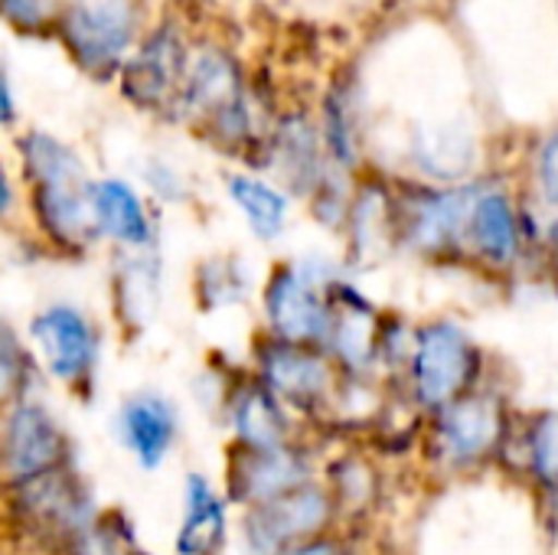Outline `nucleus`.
<instances>
[{"mask_svg": "<svg viewBox=\"0 0 558 555\" xmlns=\"http://www.w3.org/2000/svg\"><path fill=\"white\" fill-rule=\"evenodd\" d=\"M333 514H337L333 491L304 481L281 497L248 507L242 520V536L252 555H281L294 543L327 533Z\"/></svg>", "mask_w": 558, "mask_h": 555, "instance_id": "nucleus-12", "label": "nucleus"}, {"mask_svg": "<svg viewBox=\"0 0 558 555\" xmlns=\"http://www.w3.org/2000/svg\"><path fill=\"white\" fill-rule=\"evenodd\" d=\"M484 379V350L451 317H435L415 327L412 357L405 366L409 399L422 412H438Z\"/></svg>", "mask_w": 558, "mask_h": 555, "instance_id": "nucleus-4", "label": "nucleus"}, {"mask_svg": "<svg viewBox=\"0 0 558 555\" xmlns=\"http://www.w3.org/2000/svg\"><path fill=\"white\" fill-rule=\"evenodd\" d=\"M20 209V180L0 157V222H10Z\"/></svg>", "mask_w": 558, "mask_h": 555, "instance_id": "nucleus-35", "label": "nucleus"}, {"mask_svg": "<svg viewBox=\"0 0 558 555\" xmlns=\"http://www.w3.org/2000/svg\"><path fill=\"white\" fill-rule=\"evenodd\" d=\"M415 343V327L405 324L399 314H383L376 327V366L389 373H405Z\"/></svg>", "mask_w": 558, "mask_h": 555, "instance_id": "nucleus-31", "label": "nucleus"}, {"mask_svg": "<svg viewBox=\"0 0 558 555\" xmlns=\"http://www.w3.org/2000/svg\"><path fill=\"white\" fill-rule=\"evenodd\" d=\"M36 363L69 389H88L101 363V327L98 321L72 304L49 301L29 317L26 327Z\"/></svg>", "mask_w": 558, "mask_h": 555, "instance_id": "nucleus-9", "label": "nucleus"}, {"mask_svg": "<svg viewBox=\"0 0 558 555\" xmlns=\"http://www.w3.org/2000/svg\"><path fill=\"white\" fill-rule=\"evenodd\" d=\"M13 150L23 183V206L36 239L65 258H82L98 249L101 232L92 216V173L82 150L43 128L20 131Z\"/></svg>", "mask_w": 558, "mask_h": 555, "instance_id": "nucleus-1", "label": "nucleus"}, {"mask_svg": "<svg viewBox=\"0 0 558 555\" xmlns=\"http://www.w3.org/2000/svg\"><path fill=\"white\" fill-rule=\"evenodd\" d=\"M343 232L347 265L366 268L369 262H379L396 245V190L379 180L353 186Z\"/></svg>", "mask_w": 558, "mask_h": 555, "instance_id": "nucleus-19", "label": "nucleus"}, {"mask_svg": "<svg viewBox=\"0 0 558 555\" xmlns=\"http://www.w3.org/2000/svg\"><path fill=\"white\" fill-rule=\"evenodd\" d=\"M252 170L268 173L291 196L298 193L307 200L324 183V177L333 170L327 147H324V137H320L317 118L304 108L275 111L268 137H265Z\"/></svg>", "mask_w": 558, "mask_h": 555, "instance_id": "nucleus-11", "label": "nucleus"}, {"mask_svg": "<svg viewBox=\"0 0 558 555\" xmlns=\"http://www.w3.org/2000/svg\"><path fill=\"white\" fill-rule=\"evenodd\" d=\"M539 249H543V255H546V265L553 268V275H556L558 281V216L543 229V239H539Z\"/></svg>", "mask_w": 558, "mask_h": 555, "instance_id": "nucleus-38", "label": "nucleus"}, {"mask_svg": "<svg viewBox=\"0 0 558 555\" xmlns=\"http://www.w3.org/2000/svg\"><path fill=\"white\" fill-rule=\"evenodd\" d=\"M350 200H353V180H350V173H343V170H337V167H333V170L324 177V183L307 196L311 216H314L324 229H330V232H340V229L347 226Z\"/></svg>", "mask_w": 558, "mask_h": 555, "instance_id": "nucleus-30", "label": "nucleus"}, {"mask_svg": "<svg viewBox=\"0 0 558 555\" xmlns=\"http://www.w3.org/2000/svg\"><path fill=\"white\" fill-rule=\"evenodd\" d=\"M226 500L213 491L203 474L186 478L183 494V523L177 533L180 555H216L226 546Z\"/></svg>", "mask_w": 558, "mask_h": 555, "instance_id": "nucleus-23", "label": "nucleus"}, {"mask_svg": "<svg viewBox=\"0 0 558 555\" xmlns=\"http://www.w3.org/2000/svg\"><path fill=\"white\" fill-rule=\"evenodd\" d=\"M144 186L150 190L154 200L170 203V206L190 200V183H186L183 170H177L173 164H167L160 157L147 160V167H144Z\"/></svg>", "mask_w": 558, "mask_h": 555, "instance_id": "nucleus-33", "label": "nucleus"}, {"mask_svg": "<svg viewBox=\"0 0 558 555\" xmlns=\"http://www.w3.org/2000/svg\"><path fill=\"white\" fill-rule=\"evenodd\" d=\"M510 412L507 402L490 389H471L454 402L432 412L428 451L438 464L451 471L477 468L504 451L510 438Z\"/></svg>", "mask_w": 558, "mask_h": 555, "instance_id": "nucleus-8", "label": "nucleus"}, {"mask_svg": "<svg viewBox=\"0 0 558 555\" xmlns=\"http://www.w3.org/2000/svg\"><path fill=\"white\" fill-rule=\"evenodd\" d=\"M10 494H13V514L23 520V527L62 546H69L98 517L92 494L75 474L72 461L10 484Z\"/></svg>", "mask_w": 558, "mask_h": 555, "instance_id": "nucleus-10", "label": "nucleus"}, {"mask_svg": "<svg viewBox=\"0 0 558 555\" xmlns=\"http://www.w3.org/2000/svg\"><path fill=\"white\" fill-rule=\"evenodd\" d=\"M190 49H193V36L186 33L180 16L167 13L147 23L137 46L131 49V56L114 75L118 95L141 114L173 118Z\"/></svg>", "mask_w": 558, "mask_h": 555, "instance_id": "nucleus-6", "label": "nucleus"}, {"mask_svg": "<svg viewBox=\"0 0 558 555\" xmlns=\"http://www.w3.org/2000/svg\"><path fill=\"white\" fill-rule=\"evenodd\" d=\"M281 555H347V550H343L340 540H333L327 533H317V536H311L304 543H294L291 550H284Z\"/></svg>", "mask_w": 558, "mask_h": 555, "instance_id": "nucleus-37", "label": "nucleus"}, {"mask_svg": "<svg viewBox=\"0 0 558 555\" xmlns=\"http://www.w3.org/2000/svg\"><path fill=\"white\" fill-rule=\"evenodd\" d=\"M193 298L199 311H229L252 298V272L239 255H209L193 272Z\"/></svg>", "mask_w": 558, "mask_h": 555, "instance_id": "nucleus-26", "label": "nucleus"}, {"mask_svg": "<svg viewBox=\"0 0 558 555\" xmlns=\"http://www.w3.org/2000/svg\"><path fill=\"white\" fill-rule=\"evenodd\" d=\"M59 3L62 0H0V23L20 36H46L52 33Z\"/></svg>", "mask_w": 558, "mask_h": 555, "instance_id": "nucleus-32", "label": "nucleus"}, {"mask_svg": "<svg viewBox=\"0 0 558 555\" xmlns=\"http://www.w3.org/2000/svg\"><path fill=\"white\" fill-rule=\"evenodd\" d=\"M226 196L245 219L248 232L258 242H278L291 222V193L262 170H232L226 173Z\"/></svg>", "mask_w": 558, "mask_h": 555, "instance_id": "nucleus-21", "label": "nucleus"}, {"mask_svg": "<svg viewBox=\"0 0 558 555\" xmlns=\"http://www.w3.org/2000/svg\"><path fill=\"white\" fill-rule=\"evenodd\" d=\"M530 245L533 236L526 206H520V200L507 186L481 183L468 222V252L487 268L510 272L523 262Z\"/></svg>", "mask_w": 558, "mask_h": 555, "instance_id": "nucleus-15", "label": "nucleus"}, {"mask_svg": "<svg viewBox=\"0 0 558 555\" xmlns=\"http://www.w3.org/2000/svg\"><path fill=\"white\" fill-rule=\"evenodd\" d=\"M180 432L177 409L160 393H134L118 409V435L121 445L144 464L160 468L170 455Z\"/></svg>", "mask_w": 558, "mask_h": 555, "instance_id": "nucleus-20", "label": "nucleus"}, {"mask_svg": "<svg viewBox=\"0 0 558 555\" xmlns=\"http://www.w3.org/2000/svg\"><path fill=\"white\" fill-rule=\"evenodd\" d=\"M160 285H163V268L157 249H141V252L118 249L114 272H111V301L124 327L154 317L160 304Z\"/></svg>", "mask_w": 558, "mask_h": 555, "instance_id": "nucleus-22", "label": "nucleus"}, {"mask_svg": "<svg viewBox=\"0 0 558 555\" xmlns=\"http://www.w3.org/2000/svg\"><path fill=\"white\" fill-rule=\"evenodd\" d=\"M474 134L432 128L412 137V160L432 183H461L474 170Z\"/></svg>", "mask_w": 558, "mask_h": 555, "instance_id": "nucleus-25", "label": "nucleus"}, {"mask_svg": "<svg viewBox=\"0 0 558 555\" xmlns=\"http://www.w3.org/2000/svg\"><path fill=\"white\" fill-rule=\"evenodd\" d=\"M304 481H314V461L294 442L275 448L235 445L229 455L226 484H229V497L242 507H255L271 497H281Z\"/></svg>", "mask_w": 558, "mask_h": 555, "instance_id": "nucleus-16", "label": "nucleus"}, {"mask_svg": "<svg viewBox=\"0 0 558 555\" xmlns=\"http://www.w3.org/2000/svg\"><path fill=\"white\" fill-rule=\"evenodd\" d=\"M533 180H536V193L539 200L558 213V128L549 131L536 150V164H533Z\"/></svg>", "mask_w": 558, "mask_h": 555, "instance_id": "nucleus-34", "label": "nucleus"}, {"mask_svg": "<svg viewBox=\"0 0 558 555\" xmlns=\"http://www.w3.org/2000/svg\"><path fill=\"white\" fill-rule=\"evenodd\" d=\"M69 458L72 448L56 415L29 396L10 399L0 422V474L16 484L69 464Z\"/></svg>", "mask_w": 558, "mask_h": 555, "instance_id": "nucleus-13", "label": "nucleus"}, {"mask_svg": "<svg viewBox=\"0 0 558 555\" xmlns=\"http://www.w3.org/2000/svg\"><path fill=\"white\" fill-rule=\"evenodd\" d=\"M513 438L520 442L530 478L546 491L558 487V409L530 415L523 432Z\"/></svg>", "mask_w": 558, "mask_h": 555, "instance_id": "nucleus-27", "label": "nucleus"}, {"mask_svg": "<svg viewBox=\"0 0 558 555\" xmlns=\"http://www.w3.org/2000/svg\"><path fill=\"white\" fill-rule=\"evenodd\" d=\"M343 272L350 268L320 252L278 262L265 275L262 291H258L265 334L327 350L333 324H337V304H333L330 285Z\"/></svg>", "mask_w": 558, "mask_h": 555, "instance_id": "nucleus-2", "label": "nucleus"}, {"mask_svg": "<svg viewBox=\"0 0 558 555\" xmlns=\"http://www.w3.org/2000/svg\"><path fill=\"white\" fill-rule=\"evenodd\" d=\"M36 357L33 350L16 337V330L7 324V317L0 314V399H16L26 396L33 376H36Z\"/></svg>", "mask_w": 558, "mask_h": 555, "instance_id": "nucleus-29", "label": "nucleus"}, {"mask_svg": "<svg viewBox=\"0 0 558 555\" xmlns=\"http://www.w3.org/2000/svg\"><path fill=\"white\" fill-rule=\"evenodd\" d=\"M226 422L242 448H275L294 442V412L252 373L226 386Z\"/></svg>", "mask_w": 558, "mask_h": 555, "instance_id": "nucleus-18", "label": "nucleus"}, {"mask_svg": "<svg viewBox=\"0 0 558 555\" xmlns=\"http://www.w3.org/2000/svg\"><path fill=\"white\" fill-rule=\"evenodd\" d=\"M144 29V0H62L49 36H56L82 75L114 82Z\"/></svg>", "mask_w": 558, "mask_h": 555, "instance_id": "nucleus-3", "label": "nucleus"}, {"mask_svg": "<svg viewBox=\"0 0 558 555\" xmlns=\"http://www.w3.org/2000/svg\"><path fill=\"white\" fill-rule=\"evenodd\" d=\"M248 88V72L232 46L219 39H193L170 121H183L186 128L196 131L203 121H209L216 111L232 105Z\"/></svg>", "mask_w": 558, "mask_h": 555, "instance_id": "nucleus-14", "label": "nucleus"}, {"mask_svg": "<svg viewBox=\"0 0 558 555\" xmlns=\"http://www.w3.org/2000/svg\"><path fill=\"white\" fill-rule=\"evenodd\" d=\"M65 550L69 555H137L131 523L118 514H98Z\"/></svg>", "mask_w": 558, "mask_h": 555, "instance_id": "nucleus-28", "label": "nucleus"}, {"mask_svg": "<svg viewBox=\"0 0 558 555\" xmlns=\"http://www.w3.org/2000/svg\"><path fill=\"white\" fill-rule=\"evenodd\" d=\"M20 121V101H16V88L13 79L7 72V65L0 62V131H10Z\"/></svg>", "mask_w": 558, "mask_h": 555, "instance_id": "nucleus-36", "label": "nucleus"}, {"mask_svg": "<svg viewBox=\"0 0 558 555\" xmlns=\"http://www.w3.org/2000/svg\"><path fill=\"white\" fill-rule=\"evenodd\" d=\"M549 494H553V500H556V507H558V487H553Z\"/></svg>", "mask_w": 558, "mask_h": 555, "instance_id": "nucleus-39", "label": "nucleus"}, {"mask_svg": "<svg viewBox=\"0 0 558 555\" xmlns=\"http://www.w3.org/2000/svg\"><path fill=\"white\" fill-rule=\"evenodd\" d=\"M484 183V180H481ZM481 183H412L396 190V245L451 258L468 252V222Z\"/></svg>", "mask_w": 558, "mask_h": 555, "instance_id": "nucleus-5", "label": "nucleus"}, {"mask_svg": "<svg viewBox=\"0 0 558 555\" xmlns=\"http://www.w3.org/2000/svg\"><path fill=\"white\" fill-rule=\"evenodd\" d=\"M88 200L101 242L121 252L157 249V216L128 177H92Z\"/></svg>", "mask_w": 558, "mask_h": 555, "instance_id": "nucleus-17", "label": "nucleus"}, {"mask_svg": "<svg viewBox=\"0 0 558 555\" xmlns=\"http://www.w3.org/2000/svg\"><path fill=\"white\" fill-rule=\"evenodd\" d=\"M252 373L294 412L320 415L337 406L343 383L340 366L320 347L291 343L271 334H262L252 347Z\"/></svg>", "mask_w": 558, "mask_h": 555, "instance_id": "nucleus-7", "label": "nucleus"}, {"mask_svg": "<svg viewBox=\"0 0 558 555\" xmlns=\"http://www.w3.org/2000/svg\"><path fill=\"white\" fill-rule=\"evenodd\" d=\"M320 137L327 157L337 170L353 173L363 160V121H360V98L353 85H330L320 98Z\"/></svg>", "mask_w": 558, "mask_h": 555, "instance_id": "nucleus-24", "label": "nucleus"}]
</instances>
